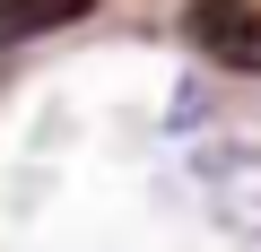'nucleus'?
Returning <instances> with one entry per match:
<instances>
[{"label": "nucleus", "instance_id": "f257e3e1", "mask_svg": "<svg viewBox=\"0 0 261 252\" xmlns=\"http://www.w3.org/2000/svg\"><path fill=\"white\" fill-rule=\"evenodd\" d=\"M192 191L235 243H261V139H209L192 157Z\"/></svg>", "mask_w": 261, "mask_h": 252}, {"label": "nucleus", "instance_id": "f03ea898", "mask_svg": "<svg viewBox=\"0 0 261 252\" xmlns=\"http://www.w3.org/2000/svg\"><path fill=\"white\" fill-rule=\"evenodd\" d=\"M183 44L218 70H261V9L252 0H183Z\"/></svg>", "mask_w": 261, "mask_h": 252}, {"label": "nucleus", "instance_id": "7ed1b4c3", "mask_svg": "<svg viewBox=\"0 0 261 252\" xmlns=\"http://www.w3.org/2000/svg\"><path fill=\"white\" fill-rule=\"evenodd\" d=\"M96 9V0H0V52H18V44H35V35H61V26H79Z\"/></svg>", "mask_w": 261, "mask_h": 252}]
</instances>
